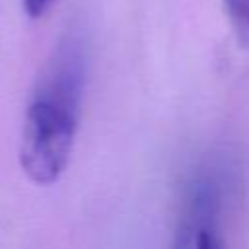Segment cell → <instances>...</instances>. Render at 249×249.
<instances>
[{
    "instance_id": "1",
    "label": "cell",
    "mask_w": 249,
    "mask_h": 249,
    "mask_svg": "<svg viewBox=\"0 0 249 249\" xmlns=\"http://www.w3.org/2000/svg\"><path fill=\"white\" fill-rule=\"evenodd\" d=\"M88 76V41L72 25L54 45L25 111L19 163L37 185L54 183L72 154Z\"/></svg>"
},
{
    "instance_id": "2",
    "label": "cell",
    "mask_w": 249,
    "mask_h": 249,
    "mask_svg": "<svg viewBox=\"0 0 249 249\" xmlns=\"http://www.w3.org/2000/svg\"><path fill=\"white\" fill-rule=\"evenodd\" d=\"M237 169L224 154L200 160L187 175L173 230V247L220 249L226 216L237 191Z\"/></svg>"
},
{
    "instance_id": "3",
    "label": "cell",
    "mask_w": 249,
    "mask_h": 249,
    "mask_svg": "<svg viewBox=\"0 0 249 249\" xmlns=\"http://www.w3.org/2000/svg\"><path fill=\"white\" fill-rule=\"evenodd\" d=\"M230 25L239 45H249V0H224Z\"/></svg>"
},
{
    "instance_id": "4",
    "label": "cell",
    "mask_w": 249,
    "mask_h": 249,
    "mask_svg": "<svg viewBox=\"0 0 249 249\" xmlns=\"http://www.w3.org/2000/svg\"><path fill=\"white\" fill-rule=\"evenodd\" d=\"M21 4H23L25 14H27L31 19H37V18H41V16L51 8L53 0H21Z\"/></svg>"
}]
</instances>
